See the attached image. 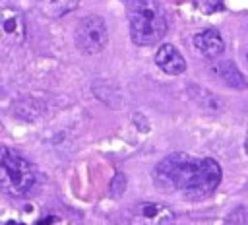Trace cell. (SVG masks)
<instances>
[{"label": "cell", "instance_id": "12", "mask_svg": "<svg viewBox=\"0 0 248 225\" xmlns=\"http://www.w3.org/2000/svg\"><path fill=\"white\" fill-rule=\"evenodd\" d=\"M52 221H54V219H52V217H48V219H43V221H39L37 225H48V223H52Z\"/></svg>", "mask_w": 248, "mask_h": 225}, {"label": "cell", "instance_id": "7", "mask_svg": "<svg viewBox=\"0 0 248 225\" xmlns=\"http://www.w3.org/2000/svg\"><path fill=\"white\" fill-rule=\"evenodd\" d=\"M194 45H196V48H198L203 56H207V58L219 56V54L223 52V48H225L223 39H221V35H219L215 29H205V31L198 33V35L194 37Z\"/></svg>", "mask_w": 248, "mask_h": 225}, {"label": "cell", "instance_id": "3", "mask_svg": "<svg viewBox=\"0 0 248 225\" xmlns=\"http://www.w3.org/2000/svg\"><path fill=\"white\" fill-rule=\"evenodd\" d=\"M0 182L12 196H25L35 184V169L19 153L2 147L0 153Z\"/></svg>", "mask_w": 248, "mask_h": 225}, {"label": "cell", "instance_id": "11", "mask_svg": "<svg viewBox=\"0 0 248 225\" xmlns=\"http://www.w3.org/2000/svg\"><path fill=\"white\" fill-rule=\"evenodd\" d=\"M196 6L202 12H215L223 8V2L221 0H196Z\"/></svg>", "mask_w": 248, "mask_h": 225}, {"label": "cell", "instance_id": "8", "mask_svg": "<svg viewBox=\"0 0 248 225\" xmlns=\"http://www.w3.org/2000/svg\"><path fill=\"white\" fill-rule=\"evenodd\" d=\"M37 8L46 17H60L70 14L74 8H78L79 0H35Z\"/></svg>", "mask_w": 248, "mask_h": 225}, {"label": "cell", "instance_id": "5", "mask_svg": "<svg viewBox=\"0 0 248 225\" xmlns=\"http://www.w3.org/2000/svg\"><path fill=\"white\" fill-rule=\"evenodd\" d=\"M174 211L159 202H143L132 209L130 225H172Z\"/></svg>", "mask_w": 248, "mask_h": 225}, {"label": "cell", "instance_id": "6", "mask_svg": "<svg viewBox=\"0 0 248 225\" xmlns=\"http://www.w3.org/2000/svg\"><path fill=\"white\" fill-rule=\"evenodd\" d=\"M155 62L165 74H170V76H178L186 70V60L182 58L178 48L169 43L159 47V50L155 54Z\"/></svg>", "mask_w": 248, "mask_h": 225}, {"label": "cell", "instance_id": "10", "mask_svg": "<svg viewBox=\"0 0 248 225\" xmlns=\"http://www.w3.org/2000/svg\"><path fill=\"white\" fill-rule=\"evenodd\" d=\"M2 27H4V33H6V35H10V37L16 35L17 41L23 39V35L17 33V27H19V29H25V27H23V19H21V16H19L17 12H8V10H4V21H2Z\"/></svg>", "mask_w": 248, "mask_h": 225}, {"label": "cell", "instance_id": "1", "mask_svg": "<svg viewBox=\"0 0 248 225\" xmlns=\"http://www.w3.org/2000/svg\"><path fill=\"white\" fill-rule=\"evenodd\" d=\"M153 177L165 188L190 196H205L221 182V167L211 157L198 159L188 153H172L155 167Z\"/></svg>", "mask_w": 248, "mask_h": 225}, {"label": "cell", "instance_id": "2", "mask_svg": "<svg viewBox=\"0 0 248 225\" xmlns=\"http://www.w3.org/2000/svg\"><path fill=\"white\" fill-rule=\"evenodd\" d=\"M130 33L138 45H153L167 31V17L157 0H134L128 10Z\"/></svg>", "mask_w": 248, "mask_h": 225}, {"label": "cell", "instance_id": "13", "mask_svg": "<svg viewBox=\"0 0 248 225\" xmlns=\"http://www.w3.org/2000/svg\"><path fill=\"white\" fill-rule=\"evenodd\" d=\"M6 225H23V223H19V221H8Z\"/></svg>", "mask_w": 248, "mask_h": 225}, {"label": "cell", "instance_id": "14", "mask_svg": "<svg viewBox=\"0 0 248 225\" xmlns=\"http://www.w3.org/2000/svg\"><path fill=\"white\" fill-rule=\"evenodd\" d=\"M246 153H248V134H246Z\"/></svg>", "mask_w": 248, "mask_h": 225}, {"label": "cell", "instance_id": "9", "mask_svg": "<svg viewBox=\"0 0 248 225\" xmlns=\"http://www.w3.org/2000/svg\"><path fill=\"white\" fill-rule=\"evenodd\" d=\"M213 70H215V74H217L229 87H236V89H244V87H246L244 76L238 72V68H236L232 62L223 60V62H219Z\"/></svg>", "mask_w": 248, "mask_h": 225}, {"label": "cell", "instance_id": "4", "mask_svg": "<svg viewBox=\"0 0 248 225\" xmlns=\"http://www.w3.org/2000/svg\"><path fill=\"white\" fill-rule=\"evenodd\" d=\"M108 41V31L99 16H87L79 21L76 29V47L83 54H97L99 50L105 48Z\"/></svg>", "mask_w": 248, "mask_h": 225}]
</instances>
